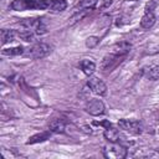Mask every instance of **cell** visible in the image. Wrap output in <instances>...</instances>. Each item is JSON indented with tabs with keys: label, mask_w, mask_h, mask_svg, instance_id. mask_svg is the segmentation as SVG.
Returning <instances> with one entry per match:
<instances>
[{
	"label": "cell",
	"mask_w": 159,
	"mask_h": 159,
	"mask_svg": "<svg viewBox=\"0 0 159 159\" xmlns=\"http://www.w3.org/2000/svg\"><path fill=\"white\" fill-rule=\"evenodd\" d=\"M52 0H14L11 2V9L15 11L25 10H48L51 7Z\"/></svg>",
	"instance_id": "1"
},
{
	"label": "cell",
	"mask_w": 159,
	"mask_h": 159,
	"mask_svg": "<svg viewBox=\"0 0 159 159\" xmlns=\"http://www.w3.org/2000/svg\"><path fill=\"white\" fill-rule=\"evenodd\" d=\"M50 52H51V46L50 45H47L45 42H39V43L32 45L31 47L25 48L24 56L36 60V58H43V57H46Z\"/></svg>",
	"instance_id": "2"
},
{
	"label": "cell",
	"mask_w": 159,
	"mask_h": 159,
	"mask_svg": "<svg viewBox=\"0 0 159 159\" xmlns=\"http://www.w3.org/2000/svg\"><path fill=\"white\" fill-rule=\"evenodd\" d=\"M103 154L106 158H109V159H123L127 155V149L123 145L117 144L116 142V143H111L109 145H107L103 149Z\"/></svg>",
	"instance_id": "3"
},
{
	"label": "cell",
	"mask_w": 159,
	"mask_h": 159,
	"mask_svg": "<svg viewBox=\"0 0 159 159\" xmlns=\"http://www.w3.org/2000/svg\"><path fill=\"white\" fill-rule=\"evenodd\" d=\"M87 86L96 94L104 96L107 93V86H106V83L102 80L97 78V77H89V80L87 81Z\"/></svg>",
	"instance_id": "4"
},
{
	"label": "cell",
	"mask_w": 159,
	"mask_h": 159,
	"mask_svg": "<svg viewBox=\"0 0 159 159\" xmlns=\"http://www.w3.org/2000/svg\"><path fill=\"white\" fill-rule=\"evenodd\" d=\"M119 127L129 133H133V134H139L142 133V124L140 122L135 120V119H120L118 122Z\"/></svg>",
	"instance_id": "5"
},
{
	"label": "cell",
	"mask_w": 159,
	"mask_h": 159,
	"mask_svg": "<svg viewBox=\"0 0 159 159\" xmlns=\"http://www.w3.org/2000/svg\"><path fill=\"white\" fill-rule=\"evenodd\" d=\"M104 109H106L104 108V104L99 99H91L86 104V111L91 116H101V114L104 113Z\"/></svg>",
	"instance_id": "6"
},
{
	"label": "cell",
	"mask_w": 159,
	"mask_h": 159,
	"mask_svg": "<svg viewBox=\"0 0 159 159\" xmlns=\"http://www.w3.org/2000/svg\"><path fill=\"white\" fill-rule=\"evenodd\" d=\"M103 137H104L109 143H116V142H118V139H119V132H118L117 128L108 125V127H106V129H104V132H103Z\"/></svg>",
	"instance_id": "7"
},
{
	"label": "cell",
	"mask_w": 159,
	"mask_h": 159,
	"mask_svg": "<svg viewBox=\"0 0 159 159\" xmlns=\"http://www.w3.org/2000/svg\"><path fill=\"white\" fill-rule=\"evenodd\" d=\"M155 24V15L153 11H145L140 20V26L143 29H150Z\"/></svg>",
	"instance_id": "8"
},
{
	"label": "cell",
	"mask_w": 159,
	"mask_h": 159,
	"mask_svg": "<svg viewBox=\"0 0 159 159\" xmlns=\"http://www.w3.org/2000/svg\"><path fill=\"white\" fill-rule=\"evenodd\" d=\"M130 48H132V45H130L129 42L122 41V42L114 45V47H113V52H114V55H117V56H123V55L128 53V52L130 51Z\"/></svg>",
	"instance_id": "9"
},
{
	"label": "cell",
	"mask_w": 159,
	"mask_h": 159,
	"mask_svg": "<svg viewBox=\"0 0 159 159\" xmlns=\"http://www.w3.org/2000/svg\"><path fill=\"white\" fill-rule=\"evenodd\" d=\"M80 67L82 70V72L86 75V76H92L94 70H96V65L93 61L91 60H82L80 62Z\"/></svg>",
	"instance_id": "10"
},
{
	"label": "cell",
	"mask_w": 159,
	"mask_h": 159,
	"mask_svg": "<svg viewBox=\"0 0 159 159\" xmlns=\"http://www.w3.org/2000/svg\"><path fill=\"white\" fill-rule=\"evenodd\" d=\"M50 130L51 132H55V133H62L66 128V123L62 120V119H53L50 125H48Z\"/></svg>",
	"instance_id": "11"
},
{
	"label": "cell",
	"mask_w": 159,
	"mask_h": 159,
	"mask_svg": "<svg viewBox=\"0 0 159 159\" xmlns=\"http://www.w3.org/2000/svg\"><path fill=\"white\" fill-rule=\"evenodd\" d=\"M118 58H119V56H117V55H111L109 57H106L104 61H103V63H102V68L111 71L118 63V61H119Z\"/></svg>",
	"instance_id": "12"
},
{
	"label": "cell",
	"mask_w": 159,
	"mask_h": 159,
	"mask_svg": "<svg viewBox=\"0 0 159 159\" xmlns=\"http://www.w3.org/2000/svg\"><path fill=\"white\" fill-rule=\"evenodd\" d=\"M67 7V2L65 0H52L50 11L51 12H61Z\"/></svg>",
	"instance_id": "13"
},
{
	"label": "cell",
	"mask_w": 159,
	"mask_h": 159,
	"mask_svg": "<svg viewBox=\"0 0 159 159\" xmlns=\"http://www.w3.org/2000/svg\"><path fill=\"white\" fill-rule=\"evenodd\" d=\"M24 52H25V48L22 46H15L10 48H4L1 53L4 56H17V55H24Z\"/></svg>",
	"instance_id": "14"
},
{
	"label": "cell",
	"mask_w": 159,
	"mask_h": 159,
	"mask_svg": "<svg viewBox=\"0 0 159 159\" xmlns=\"http://www.w3.org/2000/svg\"><path fill=\"white\" fill-rule=\"evenodd\" d=\"M15 35H16V32H15L14 30H6V29L1 30V43L5 45L6 42L14 41Z\"/></svg>",
	"instance_id": "15"
},
{
	"label": "cell",
	"mask_w": 159,
	"mask_h": 159,
	"mask_svg": "<svg viewBox=\"0 0 159 159\" xmlns=\"http://www.w3.org/2000/svg\"><path fill=\"white\" fill-rule=\"evenodd\" d=\"M50 132H51V130H50ZM50 132H43V133H40V134L32 135V137L27 140V144H35V143H39V142H45L46 139H48Z\"/></svg>",
	"instance_id": "16"
},
{
	"label": "cell",
	"mask_w": 159,
	"mask_h": 159,
	"mask_svg": "<svg viewBox=\"0 0 159 159\" xmlns=\"http://www.w3.org/2000/svg\"><path fill=\"white\" fill-rule=\"evenodd\" d=\"M17 36L21 37L24 41H27V42H32L35 40V35H34L32 30H29V29H25L22 31H19L17 32Z\"/></svg>",
	"instance_id": "17"
},
{
	"label": "cell",
	"mask_w": 159,
	"mask_h": 159,
	"mask_svg": "<svg viewBox=\"0 0 159 159\" xmlns=\"http://www.w3.org/2000/svg\"><path fill=\"white\" fill-rule=\"evenodd\" d=\"M145 77L150 81H158L159 80V66H152L147 71Z\"/></svg>",
	"instance_id": "18"
},
{
	"label": "cell",
	"mask_w": 159,
	"mask_h": 159,
	"mask_svg": "<svg viewBox=\"0 0 159 159\" xmlns=\"http://www.w3.org/2000/svg\"><path fill=\"white\" fill-rule=\"evenodd\" d=\"M98 0H81V2L78 4V7L81 10H89V9H94L97 6Z\"/></svg>",
	"instance_id": "19"
},
{
	"label": "cell",
	"mask_w": 159,
	"mask_h": 159,
	"mask_svg": "<svg viewBox=\"0 0 159 159\" xmlns=\"http://www.w3.org/2000/svg\"><path fill=\"white\" fill-rule=\"evenodd\" d=\"M34 32H35V34H37V35H43V34H46V32H47V26L45 25V22L42 21V19H40L39 24H37V25H36V27L34 29Z\"/></svg>",
	"instance_id": "20"
},
{
	"label": "cell",
	"mask_w": 159,
	"mask_h": 159,
	"mask_svg": "<svg viewBox=\"0 0 159 159\" xmlns=\"http://www.w3.org/2000/svg\"><path fill=\"white\" fill-rule=\"evenodd\" d=\"M98 43H99V39H98V37H96V36H89V37L86 40V46H87V47H89V48L96 47Z\"/></svg>",
	"instance_id": "21"
},
{
	"label": "cell",
	"mask_w": 159,
	"mask_h": 159,
	"mask_svg": "<svg viewBox=\"0 0 159 159\" xmlns=\"http://www.w3.org/2000/svg\"><path fill=\"white\" fill-rule=\"evenodd\" d=\"M132 1H137V0H132Z\"/></svg>",
	"instance_id": "22"
}]
</instances>
